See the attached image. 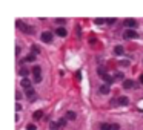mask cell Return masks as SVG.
I'll return each instance as SVG.
<instances>
[{"label":"cell","mask_w":143,"mask_h":130,"mask_svg":"<svg viewBox=\"0 0 143 130\" xmlns=\"http://www.w3.org/2000/svg\"><path fill=\"white\" fill-rule=\"evenodd\" d=\"M23 32H26V34H29V35H31V34H34V28H32V26H29V25H23Z\"/></svg>","instance_id":"ba28073f"},{"label":"cell","mask_w":143,"mask_h":130,"mask_svg":"<svg viewBox=\"0 0 143 130\" xmlns=\"http://www.w3.org/2000/svg\"><path fill=\"white\" fill-rule=\"evenodd\" d=\"M25 61H28V63L35 61V55H34V54H31V55H28V57H25Z\"/></svg>","instance_id":"2e32d148"},{"label":"cell","mask_w":143,"mask_h":130,"mask_svg":"<svg viewBox=\"0 0 143 130\" xmlns=\"http://www.w3.org/2000/svg\"><path fill=\"white\" fill-rule=\"evenodd\" d=\"M66 123H68V119H66V118H60V119H59V126H60V127H65V126H66Z\"/></svg>","instance_id":"ffe728a7"},{"label":"cell","mask_w":143,"mask_h":130,"mask_svg":"<svg viewBox=\"0 0 143 130\" xmlns=\"http://www.w3.org/2000/svg\"><path fill=\"white\" fill-rule=\"evenodd\" d=\"M65 118H66V119H69V121H74V119L77 118V115H75V112H71V110H69V112H66Z\"/></svg>","instance_id":"30bf717a"},{"label":"cell","mask_w":143,"mask_h":130,"mask_svg":"<svg viewBox=\"0 0 143 130\" xmlns=\"http://www.w3.org/2000/svg\"><path fill=\"white\" fill-rule=\"evenodd\" d=\"M111 130H120V126L117 123H114V124H111Z\"/></svg>","instance_id":"d4e9b609"},{"label":"cell","mask_w":143,"mask_h":130,"mask_svg":"<svg viewBox=\"0 0 143 130\" xmlns=\"http://www.w3.org/2000/svg\"><path fill=\"white\" fill-rule=\"evenodd\" d=\"M117 103L120 104V106H128V104H129V98L128 97H120L117 100Z\"/></svg>","instance_id":"8992f818"},{"label":"cell","mask_w":143,"mask_h":130,"mask_svg":"<svg viewBox=\"0 0 143 130\" xmlns=\"http://www.w3.org/2000/svg\"><path fill=\"white\" fill-rule=\"evenodd\" d=\"M97 74H99L100 77H105V75H106V71H105V67H99V69H97Z\"/></svg>","instance_id":"44dd1931"},{"label":"cell","mask_w":143,"mask_h":130,"mask_svg":"<svg viewBox=\"0 0 143 130\" xmlns=\"http://www.w3.org/2000/svg\"><path fill=\"white\" fill-rule=\"evenodd\" d=\"M123 25H125V26H126V28H129V29H132V28H136V26H137V22H136V20H134V19H126V20H125V22H123Z\"/></svg>","instance_id":"7a4b0ae2"},{"label":"cell","mask_w":143,"mask_h":130,"mask_svg":"<svg viewBox=\"0 0 143 130\" xmlns=\"http://www.w3.org/2000/svg\"><path fill=\"white\" fill-rule=\"evenodd\" d=\"M115 78H119V80H125V77H123V72H115L114 74Z\"/></svg>","instance_id":"603a6c76"},{"label":"cell","mask_w":143,"mask_h":130,"mask_svg":"<svg viewBox=\"0 0 143 130\" xmlns=\"http://www.w3.org/2000/svg\"><path fill=\"white\" fill-rule=\"evenodd\" d=\"M100 130H111V124H106V123H103V124H100V127H99Z\"/></svg>","instance_id":"ac0fdd59"},{"label":"cell","mask_w":143,"mask_h":130,"mask_svg":"<svg viewBox=\"0 0 143 130\" xmlns=\"http://www.w3.org/2000/svg\"><path fill=\"white\" fill-rule=\"evenodd\" d=\"M31 51H32V54L35 55V54H39V52H40V48L34 45V46H31Z\"/></svg>","instance_id":"7402d4cb"},{"label":"cell","mask_w":143,"mask_h":130,"mask_svg":"<svg viewBox=\"0 0 143 130\" xmlns=\"http://www.w3.org/2000/svg\"><path fill=\"white\" fill-rule=\"evenodd\" d=\"M56 34H57L59 37H66V34H68V32H66V29H65V28H57V29H56Z\"/></svg>","instance_id":"9c48e42d"},{"label":"cell","mask_w":143,"mask_h":130,"mask_svg":"<svg viewBox=\"0 0 143 130\" xmlns=\"http://www.w3.org/2000/svg\"><path fill=\"white\" fill-rule=\"evenodd\" d=\"M56 22H57L59 25H63V23H65V19H57Z\"/></svg>","instance_id":"f1b7e54d"},{"label":"cell","mask_w":143,"mask_h":130,"mask_svg":"<svg viewBox=\"0 0 143 130\" xmlns=\"http://www.w3.org/2000/svg\"><path fill=\"white\" fill-rule=\"evenodd\" d=\"M99 92H100L102 95L109 93V86H108V84H103V86H100V87H99Z\"/></svg>","instance_id":"52a82bcc"},{"label":"cell","mask_w":143,"mask_h":130,"mask_svg":"<svg viewBox=\"0 0 143 130\" xmlns=\"http://www.w3.org/2000/svg\"><path fill=\"white\" fill-rule=\"evenodd\" d=\"M49 127H51V130H59V123H54V121H51L49 123Z\"/></svg>","instance_id":"e0dca14e"},{"label":"cell","mask_w":143,"mask_h":130,"mask_svg":"<svg viewBox=\"0 0 143 130\" xmlns=\"http://www.w3.org/2000/svg\"><path fill=\"white\" fill-rule=\"evenodd\" d=\"M114 52H115V55H123V46H115Z\"/></svg>","instance_id":"9a60e30c"},{"label":"cell","mask_w":143,"mask_h":130,"mask_svg":"<svg viewBox=\"0 0 143 130\" xmlns=\"http://www.w3.org/2000/svg\"><path fill=\"white\" fill-rule=\"evenodd\" d=\"M102 78H103V81H105V83H106V84H108V86H109V84H112V83H114V78H112V77H111V75H108V74H106V75H105V77H102Z\"/></svg>","instance_id":"7c38bea8"},{"label":"cell","mask_w":143,"mask_h":130,"mask_svg":"<svg viewBox=\"0 0 143 130\" xmlns=\"http://www.w3.org/2000/svg\"><path fill=\"white\" fill-rule=\"evenodd\" d=\"M20 84H22V87H23L25 90H28V89H31V81L28 80V78H23V80L20 81Z\"/></svg>","instance_id":"277c9868"},{"label":"cell","mask_w":143,"mask_h":130,"mask_svg":"<svg viewBox=\"0 0 143 130\" xmlns=\"http://www.w3.org/2000/svg\"><path fill=\"white\" fill-rule=\"evenodd\" d=\"M105 22H106V20H103V19H95V20H94V23H95V25H99V26H100V25H103Z\"/></svg>","instance_id":"cb8c5ba5"},{"label":"cell","mask_w":143,"mask_h":130,"mask_svg":"<svg viewBox=\"0 0 143 130\" xmlns=\"http://www.w3.org/2000/svg\"><path fill=\"white\" fill-rule=\"evenodd\" d=\"M42 116H43V112H42V110H35L34 113H32V118H34L35 121H39V119H42Z\"/></svg>","instance_id":"4fadbf2b"},{"label":"cell","mask_w":143,"mask_h":130,"mask_svg":"<svg viewBox=\"0 0 143 130\" xmlns=\"http://www.w3.org/2000/svg\"><path fill=\"white\" fill-rule=\"evenodd\" d=\"M125 37H126V38H137L139 34L134 29H128V31H125Z\"/></svg>","instance_id":"3957f363"},{"label":"cell","mask_w":143,"mask_h":130,"mask_svg":"<svg viewBox=\"0 0 143 130\" xmlns=\"http://www.w3.org/2000/svg\"><path fill=\"white\" fill-rule=\"evenodd\" d=\"M106 23H108V25H112V23H115V19H106Z\"/></svg>","instance_id":"83f0119b"},{"label":"cell","mask_w":143,"mask_h":130,"mask_svg":"<svg viewBox=\"0 0 143 130\" xmlns=\"http://www.w3.org/2000/svg\"><path fill=\"white\" fill-rule=\"evenodd\" d=\"M120 64H122V66H129V61H128V60H122Z\"/></svg>","instance_id":"4316f807"},{"label":"cell","mask_w":143,"mask_h":130,"mask_svg":"<svg viewBox=\"0 0 143 130\" xmlns=\"http://www.w3.org/2000/svg\"><path fill=\"white\" fill-rule=\"evenodd\" d=\"M42 40H43L45 43H51V41H52V34H51L49 31L42 32Z\"/></svg>","instance_id":"6da1fadb"},{"label":"cell","mask_w":143,"mask_h":130,"mask_svg":"<svg viewBox=\"0 0 143 130\" xmlns=\"http://www.w3.org/2000/svg\"><path fill=\"white\" fill-rule=\"evenodd\" d=\"M23 78H26V75H28L29 74V71H28V69H26V67H23V69H20V72H19Z\"/></svg>","instance_id":"d6986e66"},{"label":"cell","mask_w":143,"mask_h":130,"mask_svg":"<svg viewBox=\"0 0 143 130\" xmlns=\"http://www.w3.org/2000/svg\"><path fill=\"white\" fill-rule=\"evenodd\" d=\"M134 86V81L132 80H125L123 81V89H131Z\"/></svg>","instance_id":"5bb4252c"},{"label":"cell","mask_w":143,"mask_h":130,"mask_svg":"<svg viewBox=\"0 0 143 130\" xmlns=\"http://www.w3.org/2000/svg\"><path fill=\"white\" fill-rule=\"evenodd\" d=\"M26 129H28V130H37V127H35L34 124H28V126H26Z\"/></svg>","instance_id":"484cf974"},{"label":"cell","mask_w":143,"mask_h":130,"mask_svg":"<svg viewBox=\"0 0 143 130\" xmlns=\"http://www.w3.org/2000/svg\"><path fill=\"white\" fill-rule=\"evenodd\" d=\"M25 93H26V97H28L29 100H34V97H35V90L31 87V89H28V90H25Z\"/></svg>","instance_id":"8fae6325"},{"label":"cell","mask_w":143,"mask_h":130,"mask_svg":"<svg viewBox=\"0 0 143 130\" xmlns=\"http://www.w3.org/2000/svg\"><path fill=\"white\" fill-rule=\"evenodd\" d=\"M140 83L143 84V75H140Z\"/></svg>","instance_id":"f546056e"},{"label":"cell","mask_w":143,"mask_h":130,"mask_svg":"<svg viewBox=\"0 0 143 130\" xmlns=\"http://www.w3.org/2000/svg\"><path fill=\"white\" fill-rule=\"evenodd\" d=\"M32 74H34L35 78H40V77H42V67H40V66H34Z\"/></svg>","instance_id":"5b68a950"}]
</instances>
